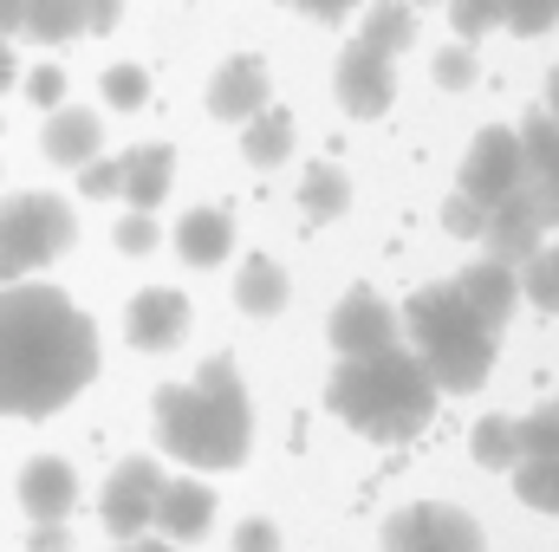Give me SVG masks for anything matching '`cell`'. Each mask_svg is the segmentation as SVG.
<instances>
[{"label":"cell","instance_id":"obj_1","mask_svg":"<svg viewBox=\"0 0 559 552\" xmlns=\"http://www.w3.org/2000/svg\"><path fill=\"white\" fill-rule=\"evenodd\" d=\"M98 377V325L59 286H0V416L66 410Z\"/></svg>","mask_w":559,"mask_h":552},{"label":"cell","instance_id":"obj_2","mask_svg":"<svg viewBox=\"0 0 559 552\" xmlns=\"http://www.w3.org/2000/svg\"><path fill=\"white\" fill-rule=\"evenodd\" d=\"M156 435L176 461L202 468V475H228L248 461V435H254V416H248V391H241V371L228 351H215L195 384H163L156 391Z\"/></svg>","mask_w":559,"mask_h":552},{"label":"cell","instance_id":"obj_3","mask_svg":"<svg viewBox=\"0 0 559 552\" xmlns=\"http://www.w3.org/2000/svg\"><path fill=\"white\" fill-rule=\"evenodd\" d=\"M436 404H442V391L429 384V371L417 364L411 345H391L371 358H338V371L325 384V410L352 422L358 435H378V442L417 435L436 416Z\"/></svg>","mask_w":559,"mask_h":552},{"label":"cell","instance_id":"obj_4","mask_svg":"<svg viewBox=\"0 0 559 552\" xmlns=\"http://www.w3.org/2000/svg\"><path fill=\"white\" fill-rule=\"evenodd\" d=\"M397 325L411 332V351H417V364L429 371V384L442 397H468V391L488 384V371H495V332L449 292V279L411 292V305H404Z\"/></svg>","mask_w":559,"mask_h":552},{"label":"cell","instance_id":"obj_5","mask_svg":"<svg viewBox=\"0 0 559 552\" xmlns=\"http://www.w3.org/2000/svg\"><path fill=\"white\" fill-rule=\"evenodd\" d=\"M79 241L72 202L59 195H7L0 202V286H20L26 274L52 267Z\"/></svg>","mask_w":559,"mask_h":552},{"label":"cell","instance_id":"obj_6","mask_svg":"<svg viewBox=\"0 0 559 552\" xmlns=\"http://www.w3.org/2000/svg\"><path fill=\"white\" fill-rule=\"evenodd\" d=\"M384 552H488L481 527L449 507V501H417L384 520Z\"/></svg>","mask_w":559,"mask_h":552},{"label":"cell","instance_id":"obj_7","mask_svg":"<svg viewBox=\"0 0 559 552\" xmlns=\"http://www.w3.org/2000/svg\"><path fill=\"white\" fill-rule=\"evenodd\" d=\"M156 494H163V468H156L150 455H131V461H118V468H111V481H105V501H98V520H105V533H111L118 547L150 533Z\"/></svg>","mask_w":559,"mask_h":552},{"label":"cell","instance_id":"obj_8","mask_svg":"<svg viewBox=\"0 0 559 552\" xmlns=\"http://www.w3.org/2000/svg\"><path fill=\"white\" fill-rule=\"evenodd\" d=\"M325 338H332V351H338V358H371V351L404 345V325H397V312H391L371 286H358V292H345V299H338V312H332Z\"/></svg>","mask_w":559,"mask_h":552},{"label":"cell","instance_id":"obj_9","mask_svg":"<svg viewBox=\"0 0 559 552\" xmlns=\"http://www.w3.org/2000/svg\"><path fill=\"white\" fill-rule=\"evenodd\" d=\"M514 182H521V137H514L508 124H488L481 137L468 143V156H462V169H455V189L475 195L481 208H495Z\"/></svg>","mask_w":559,"mask_h":552},{"label":"cell","instance_id":"obj_10","mask_svg":"<svg viewBox=\"0 0 559 552\" xmlns=\"http://www.w3.org/2000/svg\"><path fill=\"white\" fill-rule=\"evenodd\" d=\"M338 105H345V118H358V124H371V118H384L391 111V98H397V72H391V59L384 52H371V46H345L338 52Z\"/></svg>","mask_w":559,"mask_h":552},{"label":"cell","instance_id":"obj_11","mask_svg":"<svg viewBox=\"0 0 559 552\" xmlns=\"http://www.w3.org/2000/svg\"><path fill=\"white\" fill-rule=\"evenodd\" d=\"M182 332H189V299L176 286H143L131 299V312H124V338L138 351H176Z\"/></svg>","mask_w":559,"mask_h":552},{"label":"cell","instance_id":"obj_12","mask_svg":"<svg viewBox=\"0 0 559 552\" xmlns=\"http://www.w3.org/2000/svg\"><path fill=\"white\" fill-rule=\"evenodd\" d=\"M449 292L488 325V332H501L508 319H514V305H521V274L514 267H501V261H468L462 274L449 279Z\"/></svg>","mask_w":559,"mask_h":552},{"label":"cell","instance_id":"obj_13","mask_svg":"<svg viewBox=\"0 0 559 552\" xmlns=\"http://www.w3.org/2000/svg\"><path fill=\"white\" fill-rule=\"evenodd\" d=\"M254 111H267V59L235 52V59L209 79V118H222V124H248Z\"/></svg>","mask_w":559,"mask_h":552},{"label":"cell","instance_id":"obj_14","mask_svg":"<svg viewBox=\"0 0 559 552\" xmlns=\"http://www.w3.org/2000/svg\"><path fill=\"white\" fill-rule=\"evenodd\" d=\"M72 501H79V475H72V461H59V455H33V461L20 468V507H26L33 527H59V520L72 514Z\"/></svg>","mask_w":559,"mask_h":552},{"label":"cell","instance_id":"obj_15","mask_svg":"<svg viewBox=\"0 0 559 552\" xmlns=\"http://www.w3.org/2000/svg\"><path fill=\"white\" fill-rule=\"evenodd\" d=\"M209 520H215V494H209V481H163L150 527H156L169 547L202 540V533H209Z\"/></svg>","mask_w":559,"mask_h":552},{"label":"cell","instance_id":"obj_16","mask_svg":"<svg viewBox=\"0 0 559 552\" xmlns=\"http://www.w3.org/2000/svg\"><path fill=\"white\" fill-rule=\"evenodd\" d=\"M118 195L131 202V215H156V202L169 195V176H176V149L169 143H138L131 156H118Z\"/></svg>","mask_w":559,"mask_h":552},{"label":"cell","instance_id":"obj_17","mask_svg":"<svg viewBox=\"0 0 559 552\" xmlns=\"http://www.w3.org/2000/svg\"><path fill=\"white\" fill-rule=\"evenodd\" d=\"M39 149H46L59 169H85V163L105 149V124H98V111H52L46 131H39Z\"/></svg>","mask_w":559,"mask_h":552},{"label":"cell","instance_id":"obj_18","mask_svg":"<svg viewBox=\"0 0 559 552\" xmlns=\"http://www.w3.org/2000/svg\"><path fill=\"white\" fill-rule=\"evenodd\" d=\"M228 248H235V228H228L222 208H189V215L176 221V254H182L189 267H222Z\"/></svg>","mask_w":559,"mask_h":552},{"label":"cell","instance_id":"obj_19","mask_svg":"<svg viewBox=\"0 0 559 552\" xmlns=\"http://www.w3.org/2000/svg\"><path fill=\"white\" fill-rule=\"evenodd\" d=\"M540 254V228L521 221L514 208H488V228H481V261H501V267H527Z\"/></svg>","mask_w":559,"mask_h":552},{"label":"cell","instance_id":"obj_20","mask_svg":"<svg viewBox=\"0 0 559 552\" xmlns=\"http://www.w3.org/2000/svg\"><path fill=\"white\" fill-rule=\"evenodd\" d=\"M345 208H352L345 169H338V163H312V169L299 176V215H306L312 228H325V221H338Z\"/></svg>","mask_w":559,"mask_h":552},{"label":"cell","instance_id":"obj_21","mask_svg":"<svg viewBox=\"0 0 559 552\" xmlns=\"http://www.w3.org/2000/svg\"><path fill=\"white\" fill-rule=\"evenodd\" d=\"M358 46H371V52H384V59L411 52V46H417V13H411V0H378V7H365Z\"/></svg>","mask_w":559,"mask_h":552},{"label":"cell","instance_id":"obj_22","mask_svg":"<svg viewBox=\"0 0 559 552\" xmlns=\"http://www.w3.org/2000/svg\"><path fill=\"white\" fill-rule=\"evenodd\" d=\"M20 39H33V46L85 39V7H79V0H26V26H20Z\"/></svg>","mask_w":559,"mask_h":552},{"label":"cell","instance_id":"obj_23","mask_svg":"<svg viewBox=\"0 0 559 552\" xmlns=\"http://www.w3.org/2000/svg\"><path fill=\"white\" fill-rule=\"evenodd\" d=\"M235 305H241L248 319H274L280 305H286V274H280V261L254 254V261L241 267V279H235Z\"/></svg>","mask_w":559,"mask_h":552},{"label":"cell","instance_id":"obj_24","mask_svg":"<svg viewBox=\"0 0 559 552\" xmlns=\"http://www.w3.org/2000/svg\"><path fill=\"white\" fill-rule=\"evenodd\" d=\"M241 131H248V137H241V156H248L254 169H280V163H286V149H293V118H286L280 105L254 111Z\"/></svg>","mask_w":559,"mask_h":552},{"label":"cell","instance_id":"obj_25","mask_svg":"<svg viewBox=\"0 0 559 552\" xmlns=\"http://www.w3.org/2000/svg\"><path fill=\"white\" fill-rule=\"evenodd\" d=\"M495 208H514V215H521V221H534L540 235H547V228H559V189L547 182V176H527V169H521V182H514Z\"/></svg>","mask_w":559,"mask_h":552},{"label":"cell","instance_id":"obj_26","mask_svg":"<svg viewBox=\"0 0 559 552\" xmlns=\"http://www.w3.org/2000/svg\"><path fill=\"white\" fill-rule=\"evenodd\" d=\"M468 448H475V461L481 468H514L521 461V435H514V416H481L475 422V435H468Z\"/></svg>","mask_w":559,"mask_h":552},{"label":"cell","instance_id":"obj_27","mask_svg":"<svg viewBox=\"0 0 559 552\" xmlns=\"http://www.w3.org/2000/svg\"><path fill=\"white\" fill-rule=\"evenodd\" d=\"M514 488L527 507L554 514L559 520V455H540V461H514Z\"/></svg>","mask_w":559,"mask_h":552},{"label":"cell","instance_id":"obj_28","mask_svg":"<svg viewBox=\"0 0 559 552\" xmlns=\"http://www.w3.org/2000/svg\"><path fill=\"white\" fill-rule=\"evenodd\" d=\"M521 292H527L540 312H559V241L554 248H540V254L521 267Z\"/></svg>","mask_w":559,"mask_h":552},{"label":"cell","instance_id":"obj_29","mask_svg":"<svg viewBox=\"0 0 559 552\" xmlns=\"http://www.w3.org/2000/svg\"><path fill=\"white\" fill-rule=\"evenodd\" d=\"M449 26L462 33V46H475L481 33L501 26V0H449Z\"/></svg>","mask_w":559,"mask_h":552},{"label":"cell","instance_id":"obj_30","mask_svg":"<svg viewBox=\"0 0 559 552\" xmlns=\"http://www.w3.org/2000/svg\"><path fill=\"white\" fill-rule=\"evenodd\" d=\"M514 435H521V461H540V455H559V416L554 410H534L514 422Z\"/></svg>","mask_w":559,"mask_h":552},{"label":"cell","instance_id":"obj_31","mask_svg":"<svg viewBox=\"0 0 559 552\" xmlns=\"http://www.w3.org/2000/svg\"><path fill=\"white\" fill-rule=\"evenodd\" d=\"M554 20H559V0H501V26H508V33H521V39L547 33Z\"/></svg>","mask_w":559,"mask_h":552},{"label":"cell","instance_id":"obj_32","mask_svg":"<svg viewBox=\"0 0 559 552\" xmlns=\"http://www.w3.org/2000/svg\"><path fill=\"white\" fill-rule=\"evenodd\" d=\"M442 228H449L455 241H481V228H488V208H481L475 195H462V189H455V195L442 202Z\"/></svg>","mask_w":559,"mask_h":552},{"label":"cell","instance_id":"obj_33","mask_svg":"<svg viewBox=\"0 0 559 552\" xmlns=\"http://www.w3.org/2000/svg\"><path fill=\"white\" fill-rule=\"evenodd\" d=\"M143 98H150L143 65H111V72H105V105H111V111H138Z\"/></svg>","mask_w":559,"mask_h":552},{"label":"cell","instance_id":"obj_34","mask_svg":"<svg viewBox=\"0 0 559 552\" xmlns=\"http://www.w3.org/2000/svg\"><path fill=\"white\" fill-rule=\"evenodd\" d=\"M436 85H442V92H468V85H475V46H462V39L442 46V52H436Z\"/></svg>","mask_w":559,"mask_h":552},{"label":"cell","instance_id":"obj_35","mask_svg":"<svg viewBox=\"0 0 559 552\" xmlns=\"http://www.w3.org/2000/svg\"><path fill=\"white\" fill-rule=\"evenodd\" d=\"M111 241H118L124 254H150V248H156V215H124Z\"/></svg>","mask_w":559,"mask_h":552},{"label":"cell","instance_id":"obj_36","mask_svg":"<svg viewBox=\"0 0 559 552\" xmlns=\"http://www.w3.org/2000/svg\"><path fill=\"white\" fill-rule=\"evenodd\" d=\"M26 98L52 111V105L66 98V72H59V65H39V72H26Z\"/></svg>","mask_w":559,"mask_h":552},{"label":"cell","instance_id":"obj_37","mask_svg":"<svg viewBox=\"0 0 559 552\" xmlns=\"http://www.w3.org/2000/svg\"><path fill=\"white\" fill-rule=\"evenodd\" d=\"M118 182H124V176H118V163H98V156H92V163L79 169V189H85V195H98V202H105V195H118Z\"/></svg>","mask_w":559,"mask_h":552},{"label":"cell","instance_id":"obj_38","mask_svg":"<svg viewBox=\"0 0 559 552\" xmlns=\"http://www.w3.org/2000/svg\"><path fill=\"white\" fill-rule=\"evenodd\" d=\"M235 552H280V527H274V520H241Z\"/></svg>","mask_w":559,"mask_h":552},{"label":"cell","instance_id":"obj_39","mask_svg":"<svg viewBox=\"0 0 559 552\" xmlns=\"http://www.w3.org/2000/svg\"><path fill=\"white\" fill-rule=\"evenodd\" d=\"M79 7H85V33H111L124 13V0H79Z\"/></svg>","mask_w":559,"mask_h":552},{"label":"cell","instance_id":"obj_40","mask_svg":"<svg viewBox=\"0 0 559 552\" xmlns=\"http://www.w3.org/2000/svg\"><path fill=\"white\" fill-rule=\"evenodd\" d=\"M286 7H299V13H312V20H325V26H338L358 0H286Z\"/></svg>","mask_w":559,"mask_h":552},{"label":"cell","instance_id":"obj_41","mask_svg":"<svg viewBox=\"0 0 559 552\" xmlns=\"http://www.w3.org/2000/svg\"><path fill=\"white\" fill-rule=\"evenodd\" d=\"M26 26V0H0V39H20Z\"/></svg>","mask_w":559,"mask_h":552},{"label":"cell","instance_id":"obj_42","mask_svg":"<svg viewBox=\"0 0 559 552\" xmlns=\"http://www.w3.org/2000/svg\"><path fill=\"white\" fill-rule=\"evenodd\" d=\"M33 552H72V547H66V533H59V527H39V540H33Z\"/></svg>","mask_w":559,"mask_h":552},{"label":"cell","instance_id":"obj_43","mask_svg":"<svg viewBox=\"0 0 559 552\" xmlns=\"http://www.w3.org/2000/svg\"><path fill=\"white\" fill-rule=\"evenodd\" d=\"M118 552H176V547H169V540H124Z\"/></svg>","mask_w":559,"mask_h":552},{"label":"cell","instance_id":"obj_44","mask_svg":"<svg viewBox=\"0 0 559 552\" xmlns=\"http://www.w3.org/2000/svg\"><path fill=\"white\" fill-rule=\"evenodd\" d=\"M547 118H559V65L547 72Z\"/></svg>","mask_w":559,"mask_h":552},{"label":"cell","instance_id":"obj_45","mask_svg":"<svg viewBox=\"0 0 559 552\" xmlns=\"http://www.w3.org/2000/svg\"><path fill=\"white\" fill-rule=\"evenodd\" d=\"M0 85H13V52H7V39H0Z\"/></svg>","mask_w":559,"mask_h":552},{"label":"cell","instance_id":"obj_46","mask_svg":"<svg viewBox=\"0 0 559 552\" xmlns=\"http://www.w3.org/2000/svg\"><path fill=\"white\" fill-rule=\"evenodd\" d=\"M547 182H554V189H559V149H554V163H547Z\"/></svg>","mask_w":559,"mask_h":552},{"label":"cell","instance_id":"obj_47","mask_svg":"<svg viewBox=\"0 0 559 552\" xmlns=\"http://www.w3.org/2000/svg\"><path fill=\"white\" fill-rule=\"evenodd\" d=\"M547 410H554V416H559V397H554V404H547Z\"/></svg>","mask_w":559,"mask_h":552},{"label":"cell","instance_id":"obj_48","mask_svg":"<svg viewBox=\"0 0 559 552\" xmlns=\"http://www.w3.org/2000/svg\"><path fill=\"white\" fill-rule=\"evenodd\" d=\"M417 7H429V0H417Z\"/></svg>","mask_w":559,"mask_h":552}]
</instances>
